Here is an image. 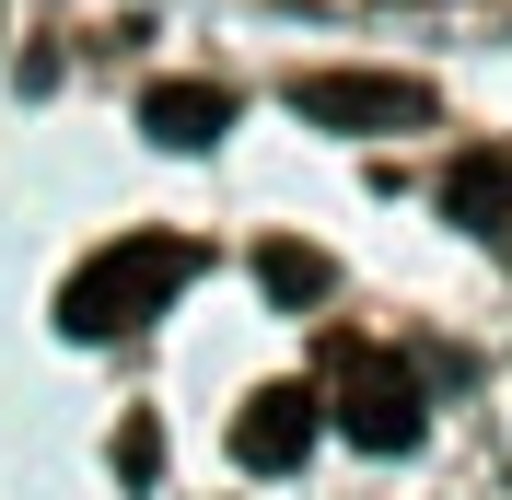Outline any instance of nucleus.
<instances>
[{"mask_svg":"<svg viewBox=\"0 0 512 500\" xmlns=\"http://www.w3.org/2000/svg\"><path fill=\"white\" fill-rule=\"evenodd\" d=\"M256 291L268 303H326V256L315 245H256Z\"/></svg>","mask_w":512,"mask_h":500,"instance_id":"7","label":"nucleus"},{"mask_svg":"<svg viewBox=\"0 0 512 500\" xmlns=\"http://www.w3.org/2000/svg\"><path fill=\"white\" fill-rule=\"evenodd\" d=\"M443 210L466 221V233L512 221V152H454V163H443Z\"/></svg>","mask_w":512,"mask_h":500,"instance_id":"6","label":"nucleus"},{"mask_svg":"<svg viewBox=\"0 0 512 500\" xmlns=\"http://www.w3.org/2000/svg\"><path fill=\"white\" fill-rule=\"evenodd\" d=\"M117 466H128V477H152V466H163V431H152V419H128V442H117Z\"/></svg>","mask_w":512,"mask_h":500,"instance_id":"8","label":"nucleus"},{"mask_svg":"<svg viewBox=\"0 0 512 500\" xmlns=\"http://www.w3.org/2000/svg\"><path fill=\"white\" fill-rule=\"evenodd\" d=\"M315 431H326V396H303V384H256L245 419H233V466H245V477H303Z\"/></svg>","mask_w":512,"mask_h":500,"instance_id":"4","label":"nucleus"},{"mask_svg":"<svg viewBox=\"0 0 512 500\" xmlns=\"http://www.w3.org/2000/svg\"><path fill=\"white\" fill-rule=\"evenodd\" d=\"M187 280H198V245H175V233H117V245H94L70 268L59 326L70 338H128V326H152Z\"/></svg>","mask_w":512,"mask_h":500,"instance_id":"1","label":"nucleus"},{"mask_svg":"<svg viewBox=\"0 0 512 500\" xmlns=\"http://www.w3.org/2000/svg\"><path fill=\"white\" fill-rule=\"evenodd\" d=\"M291 117L338 128V140H384V128L431 117V82H396V70H303V82H291Z\"/></svg>","mask_w":512,"mask_h":500,"instance_id":"2","label":"nucleus"},{"mask_svg":"<svg viewBox=\"0 0 512 500\" xmlns=\"http://www.w3.org/2000/svg\"><path fill=\"white\" fill-rule=\"evenodd\" d=\"M140 128H152L163 152H222L233 94H222V82H152V94H140Z\"/></svg>","mask_w":512,"mask_h":500,"instance_id":"5","label":"nucleus"},{"mask_svg":"<svg viewBox=\"0 0 512 500\" xmlns=\"http://www.w3.org/2000/svg\"><path fill=\"white\" fill-rule=\"evenodd\" d=\"M338 431H350L361 454H419L431 419H419V384L396 373L384 349H350V361H338Z\"/></svg>","mask_w":512,"mask_h":500,"instance_id":"3","label":"nucleus"}]
</instances>
